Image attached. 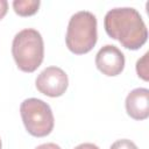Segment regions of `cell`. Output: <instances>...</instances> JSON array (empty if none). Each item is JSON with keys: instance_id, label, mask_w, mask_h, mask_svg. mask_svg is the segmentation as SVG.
Masks as SVG:
<instances>
[{"instance_id": "obj_7", "label": "cell", "mask_w": 149, "mask_h": 149, "mask_svg": "<svg viewBox=\"0 0 149 149\" xmlns=\"http://www.w3.org/2000/svg\"><path fill=\"white\" fill-rule=\"evenodd\" d=\"M126 111L134 120H146L149 116V90L139 87L130 91L126 98Z\"/></svg>"}, {"instance_id": "obj_1", "label": "cell", "mask_w": 149, "mask_h": 149, "mask_svg": "<svg viewBox=\"0 0 149 149\" xmlns=\"http://www.w3.org/2000/svg\"><path fill=\"white\" fill-rule=\"evenodd\" d=\"M104 27L109 37L130 50L140 49L148 40V30L142 16L130 7L108 10L105 15Z\"/></svg>"}, {"instance_id": "obj_3", "label": "cell", "mask_w": 149, "mask_h": 149, "mask_svg": "<svg viewBox=\"0 0 149 149\" xmlns=\"http://www.w3.org/2000/svg\"><path fill=\"white\" fill-rule=\"evenodd\" d=\"M97 40L95 15L87 10H80L73 14L69 21L65 36L68 49L76 55H84L93 49Z\"/></svg>"}, {"instance_id": "obj_5", "label": "cell", "mask_w": 149, "mask_h": 149, "mask_svg": "<svg viewBox=\"0 0 149 149\" xmlns=\"http://www.w3.org/2000/svg\"><path fill=\"white\" fill-rule=\"evenodd\" d=\"M36 88L44 95L56 98L65 93L69 79L68 74L57 66L45 68L36 78Z\"/></svg>"}, {"instance_id": "obj_12", "label": "cell", "mask_w": 149, "mask_h": 149, "mask_svg": "<svg viewBox=\"0 0 149 149\" xmlns=\"http://www.w3.org/2000/svg\"><path fill=\"white\" fill-rule=\"evenodd\" d=\"M35 149H61V147L56 143H43L41 146H37Z\"/></svg>"}, {"instance_id": "obj_2", "label": "cell", "mask_w": 149, "mask_h": 149, "mask_svg": "<svg viewBox=\"0 0 149 149\" xmlns=\"http://www.w3.org/2000/svg\"><path fill=\"white\" fill-rule=\"evenodd\" d=\"M12 55L21 71L34 72L37 70L44 57V44L41 34L31 28L19 31L13 40Z\"/></svg>"}, {"instance_id": "obj_8", "label": "cell", "mask_w": 149, "mask_h": 149, "mask_svg": "<svg viewBox=\"0 0 149 149\" xmlns=\"http://www.w3.org/2000/svg\"><path fill=\"white\" fill-rule=\"evenodd\" d=\"M41 2L38 0H15L13 1L14 12L20 16L34 15L40 7Z\"/></svg>"}, {"instance_id": "obj_14", "label": "cell", "mask_w": 149, "mask_h": 149, "mask_svg": "<svg viewBox=\"0 0 149 149\" xmlns=\"http://www.w3.org/2000/svg\"><path fill=\"white\" fill-rule=\"evenodd\" d=\"M0 149H1V140H0Z\"/></svg>"}, {"instance_id": "obj_13", "label": "cell", "mask_w": 149, "mask_h": 149, "mask_svg": "<svg viewBox=\"0 0 149 149\" xmlns=\"http://www.w3.org/2000/svg\"><path fill=\"white\" fill-rule=\"evenodd\" d=\"M74 149H99V147L93 143H81V144L77 146Z\"/></svg>"}, {"instance_id": "obj_11", "label": "cell", "mask_w": 149, "mask_h": 149, "mask_svg": "<svg viewBox=\"0 0 149 149\" xmlns=\"http://www.w3.org/2000/svg\"><path fill=\"white\" fill-rule=\"evenodd\" d=\"M8 10V2L6 0H0V20L5 17Z\"/></svg>"}, {"instance_id": "obj_9", "label": "cell", "mask_w": 149, "mask_h": 149, "mask_svg": "<svg viewBox=\"0 0 149 149\" xmlns=\"http://www.w3.org/2000/svg\"><path fill=\"white\" fill-rule=\"evenodd\" d=\"M148 56H149V52H146L143 55V57L140 58L136 63V72L139 74V77L146 81L149 79V77H148Z\"/></svg>"}, {"instance_id": "obj_4", "label": "cell", "mask_w": 149, "mask_h": 149, "mask_svg": "<svg viewBox=\"0 0 149 149\" xmlns=\"http://www.w3.org/2000/svg\"><path fill=\"white\" fill-rule=\"evenodd\" d=\"M20 113L27 132L35 137H43L54 129V114L50 106L41 99L29 98L22 101Z\"/></svg>"}, {"instance_id": "obj_6", "label": "cell", "mask_w": 149, "mask_h": 149, "mask_svg": "<svg viewBox=\"0 0 149 149\" xmlns=\"http://www.w3.org/2000/svg\"><path fill=\"white\" fill-rule=\"evenodd\" d=\"M95 65L105 76H118L125 68V55L115 45H104L95 56Z\"/></svg>"}, {"instance_id": "obj_10", "label": "cell", "mask_w": 149, "mask_h": 149, "mask_svg": "<svg viewBox=\"0 0 149 149\" xmlns=\"http://www.w3.org/2000/svg\"><path fill=\"white\" fill-rule=\"evenodd\" d=\"M109 149H137L136 144L127 139H122V140H118L115 141Z\"/></svg>"}]
</instances>
